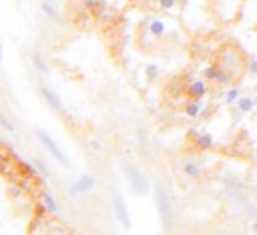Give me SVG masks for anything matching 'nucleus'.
Instances as JSON below:
<instances>
[{
	"label": "nucleus",
	"mask_w": 257,
	"mask_h": 235,
	"mask_svg": "<svg viewBox=\"0 0 257 235\" xmlns=\"http://www.w3.org/2000/svg\"><path fill=\"white\" fill-rule=\"evenodd\" d=\"M50 2H55V0H50Z\"/></svg>",
	"instance_id": "26"
},
{
	"label": "nucleus",
	"mask_w": 257,
	"mask_h": 235,
	"mask_svg": "<svg viewBox=\"0 0 257 235\" xmlns=\"http://www.w3.org/2000/svg\"><path fill=\"white\" fill-rule=\"evenodd\" d=\"M145 75H147L149 78H157V77L161 75V67L155 65V63H149V65L145 67Z\"/></svg>",
	"instance_id": "16"
},
{
	"label": "nucleus",
	"mask_w": 257,
	"mask_h": 235,
	"mask_svg": "<svg viewBox=\"0 0 257 235\" xmlns=\"http://www.w3.org/2000/svg\"><path fill=\"white\" fill-rule=\"evenodd\" d=\"M231 80H233L231 73H227V71H223V69H221V71H219V75H217V82L227 86V84H231Z\"/></svg>",
	"instance_id": "20"
},
{
	"label": "nucleus",
	"mask_w": 257,
	"mask_h": 235,
	"mask_svg": "<svg viewBox=\"0 0 257 235\" xmlns=\"http://www.w3.org/2000/svg\"><path fill=\"white\" fill-rule=\"evenodd\" d=\"M239 97H241V88L233 86V88H229V90H227V95H225V103H227V105H229V103H235Z\"/></svg>",
	"instance_id": "18"
},
{
	"label": "nucleus",
	"mask_w": 257,
	"mask_h": 235,
	"mask_svg": "<svg viewBox=\"0 0 257 235\" xmlns=\"http://www.w3.org/2000/svg\"><path fill=\"white\" fill-rule=\"evenodd\" d=\"M183 171H185V175L191 177V179H201V175H203L199 163L193 161V159H187V161L183 163Z\"/></svg>",
	"instance_id": "9"
},
{
	"label": "nucleus",
	"mask_w": 257,
	"mask_h": 235,
	"mask_svg": "<svg viewBox=\"0 0 257 235\" xmlns=\"http://www.w3.org/2000/svg\"><path fill=\"white\" fill-rule=\"evenodd\" d=\"M36 137H38V141H40V143L44 145V149L50 153V155H53L61 165H67V157L63 155V151L59 149V145L55 143V139L53 137H50L44 129H36Z\"/></svg>",
	"instance_id": "3"
},
{
	"label": "nucleus",
	"mask_w": 257,
	"mask_h": 235,
	"mask_svg": "<svg viewBox=\"0 0 257 235\" xmlns=\"http://www.w3.org/2000/svg\"><path fill=\"white\" fill-rule=\"evenodd\" d=\"M42 203H44L46 211H48V213H53V215H57V213L61 211V207H59L57 199H55L53 195H50V193H44V195H42Z\"/></svg>",
	"instance_id": "11"
},
{
	"label": "nucleus",
	"mask_w": 257,
	"mask_h": 235,
	"mask_svg": "<svg viewBox=\"0 0 257 235\" xmlns=\"http://www.w3.org/2000/svg\"><path fill=\"white\" fill-rule=\"evenodd\" d=\"M32 63H34V67H36L42 75H48V65L44 63V59L40 57V53H32Z\"/></svg>",
	"instance_id": "15"
},
{
	"label": "nucleus",
	"mask_w": 257,
	"mask_h": 235,
	"mask_svg": "<svg viewBox=\"0 0 257 235\" xmlns=\"http://www.w3.org/2000/svg\"><path fill=\"white\" fill-rule=\"evenodd\" d=\"M189 137H193L195 145L199 149H211L213 147V135L211 133H199V131H191Z\"/></svg>",
	"instance_id": "7"
},
{
	"label": "nucleus",
	"mask_w": 257,
	"mask_h": 235,
	"mask_svg": "<svg viewBox=\"0 0 257 235\" xmlns=\"http://www.w3.org/2000/svg\"><path fill=\"white\" fill-rule=\"evenodd\" d=\"M94 185H96V179L92 177V175H83L79 181H75L73 185H71V193L73 195H79V193H88V191H92L94 189Z\"/></svg>",
	"instance_id": "5"
},
{
	"label": "nucleus",
	"mask_w": 257,
	"mask_h": 235,
	"mask_svg": "<svg viewBox=\"0 0 257 235\" xmlns=\"http://www.w3.org/2000/svg\"><path fill=\"white\" fill-rule=\"evenodd\" d=\"M175 4H177V0H159V6H161L163 10H171Z\"/></svg>",
	"instance_id": "23"
},
{
	"label": "nucleus",
	"mask_w": 257,
	"mask_h": 235,
	"mask_svg": "<svg viewBox=\"0 0 257 235\" xmlns=\"http://www.w3.org/2000/svg\"><path fill=\"white\" fill-rule=\"evenodd\" d=\"M113 211L119 219V223L123 225V229H131V217H129V209L125 205V199L121 195V191L113 193Z\"/></svg>",
	"instance_id": "4"
},
{
	"label": "nucleus",
	"mask_w": 257,
	"mask_h": 235,
	"mask_svg": "<svg viewBox=\"0 0 257 235\" xmlns=\"http://www.w3.org/2000/svg\"><path fill=\"white\" fill-rule=\"evenodd\" d=\"M125 173H127V179H129L133 191H135L137 195H145V193L149 191V181H147V177L143 175V171H139L135 165H127V167H125Z\"/></svg>",
	"instance_id": "2"
},
{
	"label": "nucleus",
	"mask_w": 257,
	"mask_h": 235,
	"mask_svg": "<svg viewBox=\"0 0 257 235\" xmlns=\"http://www.w3.org/2000/svg\"><path fill=\"white\" fill-rule=\"evenodd\" d=\"M203 107H205V105H203V103H199V101H189V103H187V107H185V113H187L189 117H193V119H195V117H199V113L203 111Z\"/></svg>",
	"instance_id": "13"
},
{
	"label": "nucleus",
	"mask_w": 257,
	"mask_h": 235,
	"mask_svg": "<svg viewBox=\"0 0 257 235\" xmlns=\"http://www.w3.org/2000/svg\"><path fill=\"white\" fill-rule=\"evenodd\" d=\"M207 90H209L207 88V82H205V80H195L187 88V97L191 101H199V99H203L205 95H207Z\"/></svg>",
	"instance_id": "6"
},
{
	"label": "nucleus",
	"mask_w": 257,
	"mask_h": 235,
	"mask_svg": "<svg viewBox=\"0 0 257 235\" xmlns=\"http://www.w3.org/2000/svg\"><path fill=\"white\" fill-rule=\"evenodd\" d=\"M40 92H42V97H44V101L48 103L50 109H53V111H61V99H59V95H57L55 90H50L46 86H40Z\"/></svg>",
	"instance_id": "8"
},
{
	"label": "nucleus",
	"mask_w": 257,
	"mask_h": 235,
	"mask_svg": "<svg viewBox=\"0 0 257 235\" xmlns=\"http://www.w3.org/2000/svg\"><path fill=\"white\" fill-rule=\"evenodd\" d=\"M253 107H255V101H253L251 97H239V99H237V109H239L241 115H243V113H249Z\"/></svg>",
	"instance_id": "12"
},
{
	"label": "nucleus",
	"mask_w": 257,
	"mask_h": 235,
	"mask_svg": "<svg viewBox=\"0 0 257 235\" xmlns=\"http://www.w3.org/2000/svg\"><path fill=\"white\" fill-rule=\"evenodd\" d=\"M153 193H155V203H157L161 225H163L165 233H169L173 229V203H171V197H169V193H167V189L163 185L153 187Z\"/></svg>",
	"instance_id": "1"
},
{
	"label": "nucleus",
	"mask_w": 257,
	"mask_h": 235,
	"mask_svg": "<svg viewBox=\"0 0 257 235\" xmlns=\"http://www.w3.org/2000/svg\"><path fill=\"white\" fill-rule=\"evenodd\" d=\"M145 26H147V30L153 34V36H161L163 32H165V22L161 20V18H151L149 22H145Z\"/></svg>",
	"instance_id": "10"
},
{
	"label": "nucleus",
	"mask_w": 257,
	"mask_h": 235,
	"mask_svg": "<svg viewBox=\"0 0 257 235\" xmlns=\"http://www.w3.org/2000/svg\"><path fill=\"white\" fill-rule=\"evenodd\" d=\"M42 12H44V16H48L50 20H57V18H59V14H57L55 6H53V4H48V2H42Z\"/></svg>",
	"instance_id": "19"
},
{
	"label": "nucleus",
	"mask_w": 257,
	"mask_h": 235,
	"mask_svg": "<svg viewBox=\"0 0 257 235\" xmlns=\"http://www.w3.org/2000/svg\"><path fill=\"white\" fill-rule=\"evenodd\" d=\"M30 165H32V167H36V169H38V173H40L42 177H50V171L44 167V163H42L40 159H32V161H30Z\"/></svg>",
	"instance_id": "21"
},
{
	"label": "nucleus",
	"mask_w": 257,
	"mask_h": 235,
	"mask_svg": "<svg viewBox=\"0 0 257 235\" xmlns=\"http://www.w3.org/2000/svg\"><path fill=\"white\" fill-rule=\"evenodd\" d=\"M219 65H211V67H207L205 69V78H207L209 82H213V80H217V75H219Z\"/></svg>",
	"instance_id": "17"
},
{
	"label": "nucleus",
	"mask_w": 257,
	"mask_h": 235,
	"mask_svg": "<svg viewBox=\"0 0 257 235\" xmlns=\"http://www.w3.org/2000/svg\"><path fill=\"white\" fill-rule=\"evenodd\" d=\"M90 147H92V149H100V143H98V141H92Z\"/></svg>",
	"instance_id": "24"
},
{
	"label": "nucleus",
	"mask_w": 257,
	"mask_h": 235,
	"mask_svg": "<svg viewBox=\"0 0 257 235\" xmlns=\"http://www.w3.org/2000/svg\"><path fill=\"white\" fill-rule=\"evenodd\" d=\"M4 59V51H2V44H0V61Z\"/></svg>",
	"instance_id": "25"
},
{
	"label": "nucleus",
	"mask_w": 257,
	"mask_h": 235,
	"mask_svg": "<svg viewBox=\"0 0 257 235\" xmlns=\"http://www.w3.org/2000/svg\"><path fill=\"white\" fill-rule=\"evenodd\" d=\"M0 127L6 129L8 133H14V131H16V127L12 125V121H10V119H6L4 115H0Z\"/></svg>",
	"instance_id": "22"
},
{
	"label": "nucleus",
	"mask_w": 257,
	"mask_h": 235,
	"mask_svg": "<svg viewBox=\"0 0 257 235\" xmlns=\"http://www.w3.org/2000/svg\"><path fill=\"white\" fill-rule=\"evenodd\" d=\"M83 4H85V8L86 10H92V12H102L105 10V2L102 0H83Z\"/></svg>",
	"instance_id": "14"
}]
</instances>
